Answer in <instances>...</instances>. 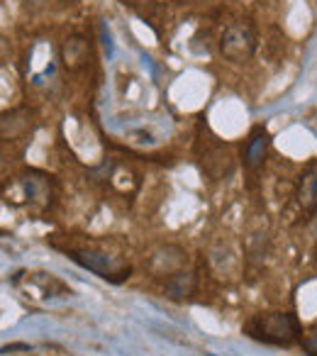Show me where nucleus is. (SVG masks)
Here are the masks:
<instances>
[{
  "label": "nucleus",
  "instance_id": "39448f33",
  "mask_svg": "<svg viewBox=\"0 0 317 356\" xmlns=\"http://www.w3.org/2000/svg\"><path fill=\"white\" fill-rule=\"evenodd\" d=\"M61 61H64L66 69H81V66L88 61V42L83 37H69L61 47Z\"/></svg>",
  "mask_w": 317,
  "mask_h": 356
},
{
  "label": "nucleus",
  "instance_id": "20e7f679",
  "mask_svg": "<svg viewBox=\"0 0 317 356\" xmlns=\"http://www.w3.org/2000/svg\"><path fill=\"white\" fill-rule=\"evenodd\" d=\"M268 132L263 127H257L252 132V137H249L247 147H244V163H247L249 168H257L263 163V159H266V152H268Z\"/></svg>",
  "mask_w": 317,
  "mask_h": 356
},
{
  "label": "nucleus",
  "instance_id": "1a4fd4ad",
  "mask_svg": "<svg viewBox=\"0 0 317 356\" xmlns=\"http://www.w3.org/2000/svg\"><path fill=\"white\" fill-rule=\"evenodd\" d=\"M17 349L27 351L30 346H27V344H10V346H3V351H6V354H8V351H17Z\"/></svg>",
  "mask_w": 317,
  "mask_h": 356
},
{
  "label": "nucleus",
  "instance_id": "0eeeda50",
  "mask_svg": "<svg viewBox=\"0 0 317 356\" xmlns=\"http://www.w3.org/2000/svg\"><path fill=\"white\" fill-rule=\"evenodd\" d=\"M300 203L302 208H317V173H305L300 184Z\"/></svg>",
  "mask_w": 317,
  "mask_h": 356
},
{
  "label": "nucleus",
  "instance_id": "9d476101",
  "mask_svg": "<svg viewBox=\"0 0 317 356\" xmlns=\"http://www.w3.org/2000/svg\"><path fill=\"white\" fill-rule=\"evenodd\" d=\"M315 254H317V252H315Z\"/></svg>",
  "mask_w": 317,
  "mask_h": 356
},
{
  "label": "nucleus",
  "instance_id": "f03ea898",
  "mask_svg": "<svg viewBox=\"0 0 317 356\" xmlns=\"http://www.w3.org/2000/svg\"><path fill=\"white\" fill-rule=\"evenodd\" d=\"M254 49H257V35H254L252 25H247V22L229 25L225 30L222 40H220V51L232 64H242V61L252 59Z\"/></svg>",
  "mask_w": 317,
  "mask_h": 356
},
{
  "label": "nucleus",
  "instance_id": "7ed1b4c3",
  "mask_svg": "<svg viewBox=\"0 0 317 356\" xmlns=\"http://www.w3.org/2000/svg\"><path fill=\"white\" fill-rule=\"evenodd\" d=\"M71 257H74V261L81 264L83 268H88V271L98 273V276H103V278H110V281H115V283L129 278V268H122L113 257H108V254H100V252H74Z\"/></svg>",
  "mask_w": 317,
  "mask_h": 356
},
{
  "label": "nucleus",
  "instance_id": "f257e3e1",
  "mask_svg": "<svg viewBox=\"0 0 317 356\" xmlns=\"http://www.w3.org/2000/svg\"><path fill=\"white\" fill-rule=\"evenodd\" d=\"M247 332L259 341L266 344L288 346L293 341L302 339L300 322L291 312H271V315H259L247 325Z\"/></svg>",
  "mask_w": 317,
  "mask_h": 356
},
{
  "label": "nucleus",
  "instance_id": "6e6552de",
  "mask_svg": "<svg viewBox=\"0 0 317 356\" xmlns=\"http://www.w3.org/2000/svg\"><path fill=\"white\" fill-rule=\"evenodd\" d=\"M302 346H305V351L310 356H317V330H312L310 334H305V339H300Z\"/></svg>",
  "mask_w": 317,
  "mask_h": 356
},
{
  "label": "nucleus",
  "instance_id": "423d86ee",
  "mask_svg": "<svg viewBox=\"0 0 317 356\" xmlns=\"http://www.w3.org/2000/svg\"><path fill=\"white\" fill-rule=\"evenodd\" d=\"M195 291V276L190 271H176L166 281V296L171 300H184Z\"/></svg>",
  "mask_w": 317,
  "mask_h": 356
}]
</instances>
